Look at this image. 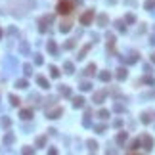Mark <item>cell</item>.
I'll return each mask as SVG.
<instances>
[{
	"mask_svg": "<svg viewBox=\"0 0 155 155\" xmlns=\"http://www.w3.org/2000/svg\"><path fill=\"white\" fill-rule=\"evenodd\" d=\"M113 125H115V126L119 128V126H121V125H123V121H121V119H117V121H115V123H113Z\"/></svg>",
	"mask_w": 155,
	"mask_h": 155,
	"instance_id": "bcb514c9",
	"label": "cell"
},
{
	"mask_svg": "<svg viewBox=\"0 0 155 155\" xmlns=\"http://www.w3.org/2000/svg\"><path fill=\"white\" fill-rule=\"evenodd\" d=\"M52 21H54V17H52V15H44V17H40L38 19V31H40V33H46V31H48L46 23H52Z\"/></svg>",
	"mask_w": 155,
	"mask_h": 155,
	"instance_id": "3957f363",
	"label": "cell"
},
{
	"mask_svg": "<svg viewBox=\"0 0 155 155\" xmlns=\"http://www.w3.org/2000/svg\"><path fill=\"white\" fill-rule=\"evenodd\" d=\"M92 19H94V10H88V12H84L81 15V23L82 25H90Z\"/></svg>",
	"mask_w": 155,
	"mask_h": 155,
	"instance_id": "5b68a950",
	"label": "cell"
},
{
	"mask_svg": "<svg viewBox=\"0 0 155 155\" xmlns=\"http://www.w3.org/2000/svg\"><path fill=\"white\" fill-rule=\"evenodd\" d=\"M44 144H46V136H38V138H37V146H38V147H42Z\"/></svg>",
	"mask_w": 155,
	"mask_h": 155,
	"instance_id": "e575fe53",
	"label": "cell"
},
{
	"mask_svg": "<svg viewBox=\"0 0 155 155\" xmlns=\"http://www.w3.org/2000/svg\"><path fill=\"white\" fill-rule=\"evenodd\" d=\"M19 119L21 121H31L33 119V109H21L19 111Z\"/></svg>",
	"mask_w": 155,
	"mask_h": 155,
	"instance_id": "8992f818",
	"label": "cell"
},
{
	"mask_svg": "<svg viewBox=\"0 0 155 155\" xmlns=\"http://www.w3.org/2000/svg\"><path fill=\"white\" fill-rule=\"evenodd\" d=\"M61 113H63V109H61V107H54V109H50L46 115H48V119H58Z\"/></svg>",
	"mask_w": 155,
	"mask_h": 155,
	"instance_id": "52a82bcc",
	"label": "cell"
},
{
	"mask_svg": "<svg viewBox=\"0 0 155 155\" xmlns=\"http://www.w3.org/2000/svg\"><path fill=\"white\" fill-rule=\"evenodd\" d=\"M10 125H12V121H10L8 117H2V126H4V128H8Z\"/></svg>",
	"mask_w": 155,
	"mask_h": 155,
	"instance_id": "8d00e7d4",
	"label": "cell"
},
{
	"mask_svg": "<svg viewBox=\"0 0 155 155\" xmlns=\"http://www.w3.org/2000/svg\"><path fill=\"white\" fill-rule=\"evenodd\" d=\"M37 82L40 84V88H50V82H48V79H46V77H42V75H37Z\"/></svg>",
	"mask_w": 155,
	"mask_h": 155,
	"instance_id": "ba28073f",
	"label": "cell"
},
{
	"mask_svg": "<svg viewBox=\"0 0 155 155\" xmlns=\"http://www.w3.org/2000/svg\"><path fill=\"white\" fill-rule=\"evenodd\" d=\"M144 82H146V84H153V79H151V77H144Z\"/></svg>",
	"mask_w": 155,
	"mask_h": 155,
	"instance_id": "ee69618b",
	"label": "cell"
},
{
	"mask_svg": "<svg viewBox=\"0 0 155 155\" xmlns=\"http://www.w3.org/2000/svg\"><path fill=\"white\" fill-rule=\"evenodd\" d=\"M10 103L17 107V105H19V103H21V102H19V98H17V96H14V94H12V96H10Z\"/></svg>",
	"mask_w": 155,
	"mask_h": 155,
	"instance_id": "d6a6232c",
	"label": "cell"
},
{
	"mask_svg": "<svg viewBox=\"0 0 155 155\" xmlns=\"http://www.w3.org/2000/svg\"><path fill=\"white\" fill-rule=\"evenodd\" d=\"M126 77H128V71L125 69V67H119V69H117V79L119 81H125Z\"/></svg>",
	"mask_w": 155,
	"mask_h": 155,
	"instance_id": "8fae6325",
	"label": "cell"
},
{
	"mask_svg": "<svg viewBox=\"0 0 155 155\" xmlns=\"http://www.w3.org/2000/svg\"><path fill=\"white\" fill-rule=\"evenodd\" d=\"M23 73H25V77H31V75H33V67H31L29 63H25L23 65Z\"/></svg>",
	"mask_w": 155,
	"mask_h": 155,
	"instance_id": "cb8c5ba5",
	"label": "cell"
},
{
	"mask_svg": "<svg viewBox=\"0 0 155 155\" xmlns=\"http://www.w3.org/2000/svg\"><path fill=\"white\" fill-rule=\"evenodd\" d=\"M82 125H84V126H90V125H92V121H90V111L84 115V119H82Z\"/></svg>",
	"mask_w": 155,
	"mask_h": 155,
	"instance_id": "1f68e13d",
	"label": "cell"
},
{
	"mask_svg": "<svg viewBox=\"0 0 155 155\" xmlns=\"http://www.w3.org/2000/svg\"><path fill=\"white\" fill-rule=\"evenodd\" d=\"M75 48V40H69V42H65V50H71Z\"/></svg>",
	"mask_w": 155,
	"mask_h": 155,
	"instance_id": "ab89813d",
	"label": "cell"
},
{
	"mask_svg": "<svg viewBox=\"0 0 155 155\" xmlns=\"http://www.w3.org/2000/svg\"><path fill=\"white\" fill-rule=\"evenodd\" d=\"M86 146H88V149H90L92 153L98 151V142H96V140H88V142H86Z\"/></svg>",
	"mask_w": 155,
	"mask_h": 155,
	"instance_id": "ffe728a7",
	"label": "cell"
},
{
	"mask_svg": "<svg viewBox=\"0 0 155 155\" xmlns=\"http://www.w3.org/2000/svg\"><path fill=\"white\" fill-rule=\"evenodd\" d=\"M4 69H6L8 73H14V71L17 69V59H15L14 56H6V61H4Z\"/></svg>",
	"mask_w": 155,
	"mask_h": 155,
	"instance_id": "7a4b0ae2",
	"label": "cell"
},
{
	"mask_svg": "<svg viewBox=\"0 0 155 155\" xmlns=\"http://www.w3.org/2000/svg\"><path fill=\"white\" fill-rule=\"evenodd\" d=\"M59 92H61V96H67V98L71 96V88H69V86H59Z\"/></svg>",
	"mask_w": 155,
	"mask_h": 155,
	"instance_id": "d4e9b609",
	"label": "cell"
},
{
	"mask_svg": "<svg viewBox=\"0 0 155 155\" xmlns=\"http://www.w3.org/2000/svg\"><path fill=\"white\" fill-rule=\"evenodd\" d=\"M19 52H21L23 56H27V54H29V44L25 42V40H21V44H19Z\"/></svg>",
	"mask_w": 155,
	"mask_h": 155,
	"instance_id": "e0dca14e",
	"label": "cell"
},
{
	"mask_svg": "<svg viewBox=\"0 0 155 155\" xmlns=\"http://www.w3.org/2000/svg\"><path fill=\"white\" fill-rule=\"evenodd\" d=\"M98 117H100V119H107V117H109V111H107V109H100Z\"/></svg>",
	"mask_w": 155,
	"mask_h": 155,
	"instance_id": "836d02e7",
	"label": "cell"
},
{
	"mask_svg": "<svg viewBox=\"0 0 155 155\" xmlns=\"http://www.w3.org/2000/svg\"><path fill=\"white\" fill-rule=\"evenodd\" d=\"M115 29L119 31V33H125V31H126V27H125L123 21H115Z\"/></svg>",
	"mask_w": 155,
	"mask_h": 155,
	"instance_id": "83f0119b",
	"label": "cell"
},
{
	"mask_svg": "<svg viewBox=\"0 0 155 155\" xmlns=\"http://www.w3.org/2000/svg\"><path fill=\"white\" fill-rule=\"evenodd\" d=\"M107 23H109V17H107L105 14H100V15H98V25H100V27H105Z\"/></svg>",
	"mask_w": 155,
	"mask_h": 155,
	"instance_id": "30bf717a",
	"label": "cell"
},
{
	"mask_svg": "<svg viewBox=\"0 0 155 155\" xmlns=\"http://www.w3.org/2000/svg\"><path fill=\"white\" fill-rule=\"evenodd\" d=\"M126 136H128L126 132H119L117 134V144H125L126 142Z\"/></svg>",
	"mask_w": 155,
	"mask_h": 155,
	"instance_id": "44dd1931",
	"label": "cell"
},
{
	"mask_svg": "<svg viewBox=\"0 0 155 155\" xmlns=\"http://www.w3.org/2000/svg\"><path fill=\"white\" fill-rule=\"evenodd\" d=\"M46 48H48V52H50V54H54V56L58 54V46H56V42H54V40H50Z\"/></svg>",
	"mask_w": 155,
	"mask_h": 155,
	"instance_id": "9a60e30c",
	"label": "cell"
},
{
	"mask_svg": "<svg viewBox=\"0 0 155 155\" xmlns=\"http://www.w3.org/2000/svg\"><path fill=\"white\" fill-rule=\"evenodd\" d=\"M14 140H15V138H14V134H6V136H4V144H6V146H10V144H14Z\"/></svg>",
	"mask_w": 155,
	"mask_h": 155,
	"instance_id": "484cf974",
	"label": "cell"
},
{
	"mask_svg": "<svg viewBox=\"0 0 155 155\" xmlns=\"http://www.w3.org/2000/svg\"><path fill=\"white\" fill-rule=\"evenodd\" d=\"M50 75H52V79H58V77H59V69L52 65V67H50Z\"/></svg>",
	"mask_w": 155,
	"mask_h": 155,
	"instance_id": "4316f807",
	"label": "cell"
},
{
	"mask_svg": "<svg viewBox=\"0 0 155 155\" xmlns=\"http://www.w3.org/2000/svg\"><path fill=\"white\" fill-rule=\"evenodd\" d=\"M138 146H140V140H134V142L130 144V151H134V149H136Z\"/></svg>",
	"mask_w": 155,
	"mask_h": 155,
	"instance_id": "60d3db41",
	"label": "cell"
},
{
	"mask_svg": "<svg viewBox=\"0 0 155 155\" xmlns=\"http://www.w3.org/2000/svg\"><path fill=\"white\" fill-rule=\"evenodd\" d=\"M79 88L82 90V92H88V90H92V84H90V82H81V86H79Z\"/></svg>",
	"mask_w": 155,
	"mask_h": 155,
	"instance_id": "603a6c76",
	"label": "cell"
},
{
	"mask_svg": "<svg viewBox=\"0 0 155 155\" xmlns=\"http://www.w3.org/2000/svg\"><path fill=\"white\" fill-rule=\"evenodd\" d=\"M103 130H105V125H98L96 126V132L98 134H103Z\"/></svg>",
	"mask_w": 155,
	"mask_h": 155,
	"instance_id": "7bdbcfd3",
	"label": "cell"
},
{
	"mask_svg": "<svg viewBox=\"0 0 155 155\" xmlns=\"http://www.w3.org/2000/svg\"><path fill=\"white\" fill-rule=\"evenodd\" d=\"M125 61H126V63H136V61H138V52H132V54L130 56H128V58H125Z\"/></svg>",
	"mask_w": 155,
	"mask_h": 155,
	"instance_id": "5bb4252c",
	"label": "cell"
},
{
	"mask_svg": "<svg viewBox=\"0 0 155 155\" xmlns=\"http://www.w3.org/2000/svg\"><path fill=\"white\" fill-rule=\"evenodd\" d=\"M88 50H90V46H84V48H82V50L79 52V56H77V58H79V59H82L86 54H88Z\"/></svg>",
	"mask_w": 155,
	"mask_h": 155,
	"instance_id": "4dcf8cb0",
	"label": "cell"
},
{
	"mask_svg": "<svg viewBox=\"0 0 155 155\" xmlns=\"http://www.w3.org/2000/svg\"><path fill=\"white\" fill-rule=\"evenodd\" d=\"M27 81H25V79H19L17 82H15V88H19V90H25V88H27Z\"/></svg>",
	"mask_w": 155,
	"mask_h": 155,
	"instance_id": "d6986e66",
	"label": "cell"
},
{
	"mask_svg": "<svg viewBox=\"0 0 155 155\" xmlns=\"http://www.w3.org/2000/svg\"><path fill=\"white\" fill-rule=\"evenodd\" d=\"M21 151H23L25 155H31V153H35V149H33V147H23Z\"/></svg>",
	"mask_w": 155,
	"mask_h": 155,
	"instance_id": "b9f144b4",
	"label": "cell"
},
{
	"mask_svg": "<svg viewBox=\"0 0 155 155\" xmlns=\"http://www.w3.org/2000/svg\"><path fill=\"white\" fill-rule=\"evenodd\" d=\"M61 33H67V31H71V21H63L61 23V27H59Z\"/></svg>",
	"mask_w": 155,
	"mask_h": 155,
	"instance_id": "7402d4cb",
	"label": "cell"
},
{
	"mask_svg": "<svg viewBox=\"0 0 155 155\" xmlns=\"http://www.w3.org/2000/svg\"><path fill=\"white\" fill-rule=\"evenodd\" d=\"M8 33H10V35H17V29H15V27H10Z\"/></svg>",
	"mask_w": 155,
	"mask_h": 155,
	"instance_id": "f6af8a7d",
	"label": "cell"
},
{
	"mask_svg": "<svg viewBox=\"0 0 155 155\" xmlns=\"http://www.w3.org/2000/svg\"><path fill=\"white\" fill-rule=\"evenodd\" d=\"M140 144L144 146V149H146V151H151V147H153V138L147 136V134H144V136L140 138Z\"/></svg>",
	"mask_w": 155,
	"mask_h": 155,
	"instance_id": "277c9868",
	"label": "cell"
},
{
	"mask_svg": "<svg viewBox=\"0 0 155 155\" xmlns=\"http://www.w3.org/2000/svg\"><path fill=\"white\" fill-rule=\"evenodd\" d=\"M144 8H146V10H155V0H146Z\"/></svg>",
	"mask_w": 155,
	"mask_h": 155,
	"instance_id": "f546056e",
	"label": "cell"
},
{
	"mask_svg": "<svg viewBox=\"0 0 155 155\" xmlns=\"http://www.w3.org/2000/svg\"><path fill=\"white\" fill-rule=\"evenodd\" d=\"M113 109H115V111H125V105H123V103H115Z\"/></svg>",
	"mask_w": 155,
	"mask_h": 155,
	"instance_id": "f35d334b",
	"label": "cell"
},
{
	"mask_svg": "<svg viewBox=\"0 0 155 155\" xmlns=\"http://www.w3.org/2000/svg\"><path fill=\"white\" fill-rule=\"evenodd\" d=\"M94 73H96V65H94V63H90V65L84 69V75H86V77H92Z\"/></svg>",
	"mask_w": 155,
	"mask_h": 155,
	"instance_id": "2e32d148",
	"label": "cell"
},
{
	"mask_svg": "<svg viewBox=\"0 0 155 155\" xmlns=\"http://www.w3.org/2000/svg\"><path fill=\"white\" fill-rule=\"evenodd\" d=\"M82 105H84V98H82V96H75L73 98V107L79 109V107H82Z\"/></svg>",
	"mask_w": 155,
	"mask_h": 155,
	"instance_id": "7c38bea8",
	"label": "cell"
},
{
	"mask_svg": "<svg viewBox=\"0 0 155 155\" xmlns=\"http://www.w3.org/2000/svg\"><path fill=\"white\" fill-rule=\"evenodd\" d=\"M35 63H37V65H42V63H44V59H42V56H38V54H37V56H35Z\"/></svg>",
	"mask_w": 155,
	"mask_h": 155,
	"instance_id": "74e56055",
	"label": "cell"
},
{
	"mask_svg": "<svg viewBox=\"0 0 155 155\" xmlns=\"http://www.w3.org/2000/svg\"><path fill=\"white\" fill-rule=\"evenodd\" d=\"M142 123L144 125H149V123H151V115H149V113H142Z\"/></svg>",
	"mask_w": 155,
	"mask_h": 155,
	"instance_id": "f1b7e54d",
	"label": "cell"
},
{
	"mask_svg": "<svg viewBox=\"0 0 155 155\" xmlns=\"http://www.w3.org/2000/svg\"><path fill=\"white\" fill-rule=\"evenodd\" d=\"M2 35H4V31H2V29H0V38H2Z\"/></svg>",
	"mask_w": 155,
	"mask_h": 155,
	"instance_id": "c3c4849f",
	"label": "cell"
},
{
	"mask_svg": "<svg viewBox=\"0 0 155 155\" xmlns=\"http://www.w3.org/2000/svg\"><path fill=\"white\" fill-rule=\"evenodd\" d=\"M100 81H102V82L111 81V73H109V71H102V73H100Z\"/></svg>",
	"mask_w": 155,
	"mask_h": 155,
	"instance_id": "ac0fdd59",
	"label": "cell"
},
{
	"mask_svg": "<svg viewBox=\"0 0 155 155\" xmlns=\"http://www.w3.org/2000/svg\"><path fill=\"white\" fill-rule=\"evenodd\" d=\"M125 21H126V23H134V21H136V17H134V14H126Z\"/></svg>",
	"mask_w": 155,
	"mask_h": 155,
	"instance_id": "d590c367",
	"label": "cell"
},
{
	"mask_svg": "<svg viewBox=\"0 0 155 155\" xmlns=\"http://www.w3.org/2000/svg\"><path fill=\"white\" fill-rule=\"evenodd\" d=\"M105 90H100V92H96L94 94V98H92V100H94V103H102L103 100H105Z\"/></svg>",
	"mask_w": 155,
	"mask_h": 155,
	"instance_id": "9c48e42d",
	"label": "cell"
},
{
	"mask_svg": "<svg viewBox=\"0 0 155 155\" xmlns=\"http://www.w3.org/2000/svg\"><path fill=\"white\" fill-rule=\"evenodd\" d=\"M63 69H65L67 75H73V73H75V65L71 63V61H65V63H63Z\"/></svg>",
	"mask_w": 155,
	"mask_h": 155,
	"instance_id": "4fadbf2b",
	"label": "cell"
},
{
	"mask_svg": "<svg viewBox=\"0 0 155 155\" xmlns=\"http://www.w3.org/2000/svg\"><path fill=\"white\" fill-rule=\"evenodd\" d=\"M151 61H153V63H155V52H153V54H151Z\"/></svg>",
	"mask_w": 155,
	"mask_h": 155,
	"instance_id": "7dc6e473",
	"label": "cell"
},
{
	"mask_svg": "<svg viewBox=\"0 0 155 155\" xmlns=\"http://www.w3.org/2000/svg\"><path fill=\"white\" fill-rule=\"evenodd\" d=\"M58 12L61 15L71 14V12H73V2H71V0H61V2L58 4Z\"/></svg>",
	"mask_w": 155,
	"mask_h": 155,
	"instance_id": "6da1fadb",
	"label": "cell"
}]
</instances>
